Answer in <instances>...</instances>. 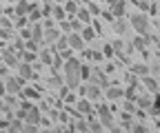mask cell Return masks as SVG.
<instances>
[{
    "instance_id": "cell-1",
    "label": "cell",
    "mask_w": 160,
    "mask_h": 133,
    "mask_svg": "<svg viewBox=\"0 0 160 133\" xmlns=\"http://www.w3.org/2000/svg\"><path fill=\"white\" fill-rule=\"evenodd\" d=\"M129 25L133 27V31L136 33H140V36H147L149 31H151V22H149V16L142 11V13H133L131 18H129Z\"/></svg>"
},
{
    "instance_id": "cell-2",
    "label": "cell",
    "mask_w": 160,
    "mask_h": 133,
    "mask_svg": "<svg viewBox=\"0 0 160 133\" xmlns=\"http://www.w3.org/2000/svg\"><path fill=\"white\" fill-rule=\"evenodd\" d=\"M89 82H93V84H98L100 89H107L111 82H109V75L102 71V69H91V78H89Z\"/></svg>"
},
{
    "instance_id": "cell-3",
    "label": "cell",
    "mask_w": 160,
    "mask_h": 133,
    "mask_svg": "<svg viewBox=\"0 0 160 133\" xmlns=\"http://www.w3.org/2000/svg\"><path fill=\"white\" fill-rule=\"evenodd\" d=\"M5 87H7V93L18 96V93L22 91V87H25V80L20 78V75H16V78H5Z\"/></svg>"
},
{
    "instance_id": "cell-4",
    "label": "cell",
    "mask_w": 160,
    "mask_h": 133,
    "mask_svg": "<svg viewBox=\"0 0 160 133\" xmlns=\"http://www.w3.org/2000/svg\"><path fill=\"white\" fill-rule=\"evenodd\" d=\"M67 42H69V49H73V51H82L85 49V40H82V36H80V31L67 33Z\"/></svg>"
},
{
    "instance_id": "cell-5",
    "label": "cell",
    "mask_w": 160,
    "mask_h": 133,
    "mask_svg": "<svg viewBox=\"0 0 160 133\" xmlns=\"http://www.w3.org/2000/svg\"><path fill=\"white\" fill-rule=\"evenodd\" d=\"M102 93H105V98L111 100V102H116V100H120V98H125V89L118 87V84H109Z\"/></svg>"
},
{
    "instance_id": "cell-6",
    "label": "cell",
    "mask_w": 160,
    "mask_h": 133,
    "mask_svg": "<svg viewBox=\"0 0 160 133\" xmlns=\"http://www.w3.org/2000/svg\"><path fill=\"white\" fill-rule=\"evenodd\" d=\"M109 11L113 18H122L127 13V0H116V2L109 5Z\"/></svg>"
},
{
    "instance_id": "cell-7",
    "label": "cell",
    "mask_w": 160,
    "mask_h": 133,
    "mask_svg": "<svg viewBox=\"0 0 160 133\" xmlns=\"http://www.w3.org/2000/svg\"><path fill=\"white\" fill-rule=\"evenodd\" d=\"M60 33H62V31H60L58 27H51V29H45V33H42V42H40V45H53L56 40H58V36Z\"/></svg>"
},
{
    "instance_id": "cell-8",
    "label": "cell",
    "mask_w": 160,
    "mask_h": 133,
    "mask_svg": "<svg viewBox=\"0 0 160 133\" xmlns=\"http://www.w3.org/2000/svg\"><path fill=\"white\" fill-rule=\"evenodd\" d=\"M2 62L7 64V67H18V55H16V49L11 47V49H5L2 47Z\"/></svg>"
},
{
    "instance_id": "cell-9",
    "label": "cell",
    "mask_w": 160,
    "mask_h": 133,
    "mask_svg": "<svg viewBox=\"0 0 160 133\" xmlns=\"http://www.w3.org/2000/svg\"><path fill=\"white\" fill-rule=\"evenodd\" d=\"M18 75L22 80H31V75H33V67H31V62H25V60H20L18 62Z\"/></svg>"
},
{
    "instance_id": "cell-10",
    "label": "cell",
    "mask_w": 160,
    "mask_h": 133,
    "mask_svg": "<svg viewBox=\"0 0 160 133\" xmlns=\"http://www.w3.org/2000/svg\"><path fill=\"white\" fill-rule=\"evenodd\" d=\"M76 111L80 113V116H89V113L93 111V107H91V100L89 98H80V100H76Z\"/></svg>"
},
{
    "instance_id": "cell-11",
    "label": "cell",
    "mask_w": 160,
    "mask_h": 133,
    "mask_svg": "<svg viewBox=\"0 0 160 133\" xmlns=\"http://www.w3.org/2000/svg\"><path fill=\"white\" fill-rule=\"evenodd\" d=\"M111 27H113V33L122 36V33H127V29H129V22L125 20V16H122V18H113Z\"/></svg>"
},
{
    "instance_id": "cell-12",
    "label": "cell",
    "mask_w": 160,
    "mask_h": 133,
    "mask_svg": "<svg viewBox=\"0 0 160 133\" xmlns=\"http://www.w3.org/2000/svg\"><path fill=\"white\" fill-rule=\"evenodd\" d=\"M100 96H102V89H100L98 84H93V82H89V84H87V93H85V98H89L91 102H96V100H100Z\"/></svg>"
},
{
    "instance_id": "cell-13",
    "label": "cell",
    "mask_w": 160,
    "mask_h": 133,
    "mask_svg": "<svg viewBox=\"0 0 160 133\" xmlns=\"http://www.w3.org/2000/svg\"><path fill=\"white\" fill-rule=\"evenodd\" d=\"M40 113H42V111H40L38 107H29L27 109V116H25V122H33V124H40V118H42V116H40Z\"/></svg>"
},
{
    "instance_id": "cell-14",
    "label": "cell",
    "mask_w": 160,
    "mask_h": 133,
    "mask_svg": "<svg viewBox=\"0 0 160 133\" xmlns=\"http://www.w3.org/2000/svg\"><path fill=\"white\" fill-rule=\"evenodd\" d=\"M136 107H138V109L149 111V109L153 107V98L149 96V93H145V96H138V98H136Z\"/></svg>"
},
{
    "instance_id": "cell-15",
    "label": "cell",
    "mask_w": 160,
    "mask_h": 133,
    "mask_svg": "<svg viewBox=\"0 0 160 133\" xmlns=\"http://www.w3.org/2000/svg\"><path fill=\"white\" fill-rule=\"evenodd\" d=\"M147 45H149V42H147V38H145V36H140V33H136V38L131 40V45H129V47H131L133 51H145V49H147Z\"/></svg>"
},
{
    "instance_id": "cell-16",
    "label": "cell",
    "mask_w": 160,
    "mask_h": 133,
    "mask_svg": "<svg viewBox=\"0 0 160 133\" xmlns=\"http://www.w3.org/2000/svg\"><path fill=\"white\" fill-rule=\"evenodd\" d=\"M29 11H31V2H29V0H18L16 7H13V13L16 16H27Z\"/></svg>"
},
{
    "instance_id": "cell-17",
    "label": "cell",
    "mask_w": 160,
    "mask_h": 133,
    "mask_svg": "<svg viewBox=\"0 0 160 133\" xmlns=\"http://www.w3.org/2000/svg\"><path fill=\"white\" fill-rule=\"evenodd\" d=\"M80 36H82L85 42H91V40H96V29H93L91 25H82V29H80Z\"/></svg>"
},
{
    "instance_id": "cell-18",
    "label": "cell",
    "mask_w": 160,
    "mask_h": 133,
    "mask_svg": "<svg viewBox=\"0 0 160 133\" xmlns=\"http://www.w3.org/2000/svg\"><path fill=\"white\" fill-rule=\"evenodd\" d=\"M76 18H78L82 25H89V22H91V11H89L87 7H80V9L76 11Z\"/></svg>"
},
{
    "instance_id": "cell-19",
    "label": "cell",
    "mask_w": 160,
    "mask_h": 133,
    "mask_svg": "<svg viewBox=\"0 0 160 133\" xmlns=\"http://www.w3.org/2000/svg\"><path fill=\"white\" fill-rule=\"evenodd\" d=\"M47 84L53 87V89H60V87L65 84V80H62V75H60L58 71H53V75H49V78H47Z\"/></svg>"
},
{
    "instance_id": "cell-20",
    "label": "cell",
    "mask_w": 160,
    "mask_h": 133,
    "mask_svg": "<svg viewBox=\"0 0 160 133\" xmlns=\"http://www.w3.org/2000/svg\"><path fill=\"white\" fill-rule=\"evenodd\" d=\"M131 73H133V75H140V78H142V75H149V64L136 62V64L131 67Z\"/></svg>"
},
{
    "instance_id": "cell-21",
    "label": "cell",
    "mask_w": 160,
    "mask_h": 133,
    "mask_svg": "<svg viewBox=\"0 0 160 133\" xmlns=\"http://www.w3.org/2000/svg\"><path fill=\"white\" fill-rule=\"evenodd\" d=\"M96 113H98V118H107V116H113L111 107H109V104H105V102H98V104H96Z\"/></svg>"
},
{
    "instance_id": "cell-22",
    "label": "cell",
    "mask_w": 160,
    "mask_h": 133,
    "mask_svg": "<svg viewBox=\"0 0 160 133\" xmlns=\"http://www.w3.org/2000/svg\"><path fill=\"white\" fill-rule=\"evenodd\" d=\"M29 29H31V40H36V42H42V33H45L42 25H29Z\"/></svg>"
},
{
    "instance_id": "cell-23",
    "label": "cell",
    "mask_w": 160,
    "mask_h": 133,
    "mask_svg": "<svg viewBox=\"0 0 160 133\" xmlns=\"http://www.w3.org/2000/svg\"><path fill=\"white\" fill-rule=\"evenodd\" d=\"M65 11H67V16L71 18V16H76V11L80 9V5H78V0H65Z\"/></svg>"
},
{
    "instance_id": "cell-24",
    "label": "cell",
    "mask_w": 160,
    "mask_h": 133,
    "mask_svg": "<svg viewBox=\"0 0 160 133\" xmlns=\"http://www.w3.org/2000/svg\"><path fill=\"white\" fill-rule=\"evenodd\" d=\"M51 18H53V20H65V18H67V11H65V7L62 5H53V11H51Z\"/></svg>"
},
{
    "instance_id": "cell-25",
    "label": "cell",
    "mask_w": 160,
    "mask_h": 133,
    "mask_svg": "<svg viewBox=\"0 0 160 133\" xmlns=\"http://www.w3.org/2000/svg\"><path fill=\"white\" fill-rule=\"evenodd\" d=\"M53 49H42V51H40L38 53V58H40V62H42V64H51V60H53Z\"/></svg>"
},
{
    "instance_id": "cell-26",
    "label": "cell",
    "mask_w": 160,
    "mask_h": 133,
    "mask_svg": "<svg viewBox=\"0 0 160 133\" xmlns=\"http://www.w3.org/2000/svg\"><path fill=\"white\" fill-rule=\"evenodd\" d=\"M18 96H20V98H29V100H38L40 93H38L36 89H25V87H22V91H20Z\"/></svg>"
},
{
    "instance_id": "cell-27",
    "label": "cell",
    "mask_w": 160,
    "mask_h": 133,
    "mask_svg": "<svg viewBox=\"0 0 160 133\" xmlns=\"http://www.w3.org/2000/svg\"><path fill=\"white\" fill-rule=\"evenodd\" d=\"M20 60H25V62H36V60H38V53H36V51H29V49H22V53H20Z\"/></svg>"
},
{
    "instance_id": "cell-28",
    "label": "cell",
    "mask_w": 160,
    "mask_h": 133,
    "mask_svg": "<svg viewBox=\"0 0 160 133\" xmlns=\"http://www.w3.org/2000/svg\"><path fill=\"white\" fill-rule=\"evenodd\" d=\"M142 84L147 87V91H151V93H156L158 91V82L153 80V78H149V75H142Z\"/></svg>"
},
{
    "instance_id": "cell-29",
    "label": "cell",
    "mask_w": 160,
    "mask_h": 133,
    "mask_svg": "<svg viewBox=\"0 0 160 133\" xmlns=\"http://www.w3.org/2000/svg\"><path fill=\"white\" fill-rule=\"evenodd\" d=\"M22 124H25V120H20V118L13 116V118L9 120V126H7V129H9V131H22Z\"/></svg>"
},
{
    "instance_id": "cell-30",
    "label": "cell",
    "mask_w": 160,
    "mask_h": 133,
    "mask_svg": "<svg viewBox=\"0 0 160 133\" xmlns=\"http://www.w3.org/2000/svg\"><path fill=\"white\" fill-rule=\"evenodd\" d=\"M89 78H91V67L80 62V80H87L89 82Z\"/></svg>"
},
{
    "instance_id": "cell-31",
    "label": "cell",
    "mask_w": 160,
    "mask_h": 133,
    "mask_svg": "<svg viewBox=\"0 0 160 133\" xmlns=\"http://www.w3.org/2000/svg\"><path fill=\"white\" fill-rule=\"evenodd\" d=\"M136 98H138V93H136V84H129V87L125 89V100H133V102H136Z\"/></svg>"
},
{
    "instance_id": "cell-32",
    "label": "cell",
    "mask_w": 160,
    "mask_h": 133,
    "mask_svg": "<svg viewBox=\"0 0 160 133\" xmlns=\"http://www.w3.org/2000/svg\"><path fill=\"white\" fill-rule=\"evenodd\" d=\"M16 29H22V27H29V18L27 16H16V22H13Z\"/></svg>"
},
{
    "instance_id": "cell-33",
    "label": "cell",
    "mask_w": 160,
    "mask_h": 133,
    "mask_svg": "<svg viewBox=\"0 0 160 133\" xmlns=\"http://www.w3.org/2000/svg\"><path fill=\"white\" fill-rule=\"evenodd\" d=\"M40 25H42V29H51V27H56V20H53L51 16H45V18H42V22H40Z\"/></svg>"
},
{
    "instance_id": "cell-34",
    "label": "cell",
    "mask_w": 160,
    "mask_h": 133,
    "mask_svg": "<svg viewBox=\"0 0 160 133\" xmlns=\"http://www.w3.org/2000/svg\"><path fill=\"white\" fill-rule=\"evenodd\" d=\"M58 29L62 31V33H71V22H67V20H58Z\"/></svg>"
},
{
    "instance_id": "cell-35",
    "label": "cell",
    "mask_w": 160,
    "mask_h": 133,
    "mask_svg": "<svg viewBox=\"0 0 160 133\" xmlns=\"http://www.w3.org/2000/svg\"><path fill=\"white\" fill-rule=\"evenodd\" d=\"M38 126H40V124H33V122H25V124H22V131H25V133H36V131H38Z\"/></svg>"
},
{
    "instance_id": "cell-36",
    "label": "cell",
    "mask_w": 160,
    "mask_h": 133,
    "mask_svg": "<svg viewBox=\"0 0 160 133\" xmlns=\"http://www.w3.org/2000/svg\"><path fill=\"white\" fill-rule=\"evenodd\" d=\"M102 55H105V58H113V55H116L113 45H105V47H102Z\"/></svg>"
},
{
    "instance_id": "cell-37",
    "label": "cell",
    "mask_w": 160,
    "mask_h": 133,
    "mask_svg": "<svg viewBox=\"0 0 160 133\" xmlns=\"http://www.w3.org/2000/svg\"><path fill=\"white\" fill-rule=\"evenodd\" d=\"M89 60H96V62H102V60H105V55H102V51H91V53H89Z\"/></svg>"
},
{
    "instance_id": "cell-38",
    "label": "cell",
    "mask_w": 160,
    "mask_h": 133,
    "mask_svg": "<svg viewBox=\"0 0 160 133\" xmlns=\"http://www.w3.org/2000/svg\"><path fill=\"white\" fill-rule=\"evenodd\" d=\"M136 109H138V107H136V102H133V100H125V111L136 113Z\"/></svg>"
},
{
    "instance_id": "cell-39",
    "label": "cell",
    "mask_w": 160,
    "mask_h": 133,
    "mask_svg": "<svg viewBox=\"0 0 160 133\" xmlns=\"http://www.w3.org/2000/svg\"><path fill=\"white\" fill-rule=\"evenodd\" d=\"M131 131H133V133H147L149 129H147L145 124H131Z\"/></svg>"
},
{
    "instance_id": "cell-40",
    "label": "cell",
    "mask_w": 160,
    "mask_h": 133,
    "mask_svg": "<svg viewBox=\"0 0 160 133\" xmlns=\"http://www.w3.org/2000/svg\"><path fill=\"white\" fill-rule=\"evenodd\" d=\"M13 49L16 51H22L25 49V40H22V38H16V40H13Z\"/></svg>"
},
{
    "instance_id": "cell-41",
    "label": "cell",
    "mask_w": 160,
    "mask_h": 133,
    "mask_svg": "<svg viewBox=\"0 0 160 133\" xmlns=\"http://www.w3.org/2000/svg\"><path fill=\"white\" fill-rule=\"evenodd\" d=\"M0 27H2V29H11L13 25H11V20H9V18H5V16H0Z\"/></svg>"
},
{
    "instance_id": "cell-42",
    "label": "cell",
    "mask_w": 160,
    "mask_h": 133,
    "mask_svg": "<svg viewBox=\"0 0 160 133\" xmlns=\"http://www.w3.org/2000/svg\"><path fill=\"white\" fill-rule=\"evenodd\" d=\"M87 9L91 11V16H98V13H100V9H98V5L93 2V0H91V2H87Z\"/></svg>"
},
{
    "instance_id": "cell-43",
    "label": "cell",
    "mask_w": 160,
    "mask_h": 133,
    "mask_svg": "<svg viewBox=\"0 0 160 133\" xmlns=\"http://www.w3.org/2000/svg\"><path fill=\"white\" fill-rule=\"evenodd\" d=\"M11 38V29H2L0 27V40H9Z\"/></svg>"
},
{
    "instance_id": "cell-44",
    "label": "cell",
    "mask_w": 160,
    "mask_h": 133,
    "mask_svg": "<svg viewBox=\"0 0 160 133\" xmlns=\"http://www.w3.org/2000/svg\"><path fill=\"white\" fill-rule=\"evenodd\" d=\"M158 9H160V7H158L156 2H149V9H147V13H151V16H158Z\"/></svg>"
},
{
    "instance_id": "cell-45",
    "label": "cell",
    "mask_w": 160,
    "mask_h": 133,
    "mask_svg": "<svg viewBox=\"0 0 160 133\" xmlns=\"http://www.w3.org/2000/svg\"><path fill=\"white\" fill-rule=\"evenodd\" d=\"M136 5L142 9V11H147V9H149V0H136Z\"/></svg>"
},
{
    "instance_id": "cell-46",
    "label": "cell",
    "mask_w": 160,
    "mask_h": 133,
    "mask_svg": "<svg viewBox=\"0 0 160 133\" xmlns=\"http://www.w3.org/2000/svg\"><path fill=\"white\" fill-rule=\"evenodd\" d=\"M153 107H156V109H160V91H156V93H153Z\"/></svg>"
},
{
    "instance_id": "cell-47",
    "label": "cell",
    "mask_w": 160,
    "mask_h": 133,
    "mask_svg": "<svg viewBox=\"0 0 160 133\" xmlns=\"http://www.w3.org/2000/svg\"><path fill=\"white\" fill-rule=\"evenodd\" d=\"M78 96H85V93H87V84H78Z\"/></svg>"
},
{
    "instance_id": "cell-48",
    "label": "cell",
    "mask_w": 160,
    "mask_h": 133,
    "mask_svg": "<svg viewBox=\"0 0 160 133\" xmlns=\"http://www.w3.org/2000/svg\"><path fill=\"white\" fill-rule=\"evenodd\" d=\"M102 18L105 20H109V22H113V16H111V11L107 9V11H102Z\"/></svg>"
},
{
    "instance_id": "cell-49",
    "label": "cell",
    "mask_w": 160,
    "mask_h": 133,
    "mask_svg": "<svg viewBox=\"0 0 160 133\" xmlns=\"http://www.w3.org/2000/svg\"><path fill=\"white\" fill-rule=\"evenodd\" d=\"M0 96H7V87H5V80H0Z\"/></svg>"
},
{
    "instance_id": "cell-50",
    "label": "cell",
    "mask_w": 160,
    "mask_h": 133,
    "mask_svg": "<svg viewBox=\"0 0 160 133\" xmlns=\"http://www.w3.org/2000/svg\"><path fill=\"white\" fill-rule=\"evenodd\" d=\"M7 64H0V78H7Z\"/></svg>"
},
{
    "instance_id": "cell-51",
    "label": "cell",
    "mask_w": 160,
    "mask_h": 133,
    "mask_svg": "<svg viewBox=\"0 0 160 133\" xmlns=\"http://www.w3.org/2000/svg\"><path fill=\"white\" fill-rule=\"evenodd\" d=\"M5 111H7V104H5V98L0 96V113H5Z\"/></svg>"
},
{
    "instance_id": "cell-52",
    "label": "cell",
    "mask_w": 160,
    "mask_h": 133,
    "mask_svg": "<svg viewBox=\"0 0 160 133\" xmlns=\"http://www.w3.org/2000/svg\"><path fill=\"white\" fill-rule=\"evenodd\" d=\"M113 69H116L113 64H107V69H105V73H113Z\"/></svg>"
},
{
    "instance_id": "cell-53",
    "label": "cell",
    "mask_w": 160,
    "mask_h": 133,
    "mask_svg": "<svg viewBox=\"0 0 160 133\" xmlns=\"http://www.w3.org/2000/svg\"><path fill=\"white\" fill-rule=\"evenodd\" d=\"M87 2H91V0H78V5H87Z\"/></svg>"
},
{
    "instance_id": "cell-54",
    "label": "cell",
    "mask_w": 160,
    "mask_h": 133,
    "mask_svg": "<svg viewBox=\"0 0 160 133\" xmlns=\"http://www.w3.org/2000/svg\"><path fill=\"white\" fill-rule=\"evenodd\" d=\"M40 2H53V0H40Z\"/></svg>"
},
{
    "instance_id": "cell-55",
    "label": "cell",
    "mask_w": 160,
    "mask_h": 133,
    "mask_svg": "<svg viewBox=\"0 0 160 133\" xmlns=\"http://www.w3.org/2000/svg\"><path fill=\"white\" fill-rule=\"evenodd\" d=\"M111 2H116V0H107V5H111Z\"/></svg>"
},
{
    "instance_id": "cell-56",
    "label": "cell",
    "mask_w": 160,
    "mask_h": 133,
    "mask_svg": "<svg viewBox=\"0 0 160 133\" xmlns=\"http://www.w3.org/2000/svg\"><path fill=\"white\" fill-rule=\"evenodd\" d=\"M158 18H160V9H158Z\"/></svg>"
}]
</instances>
